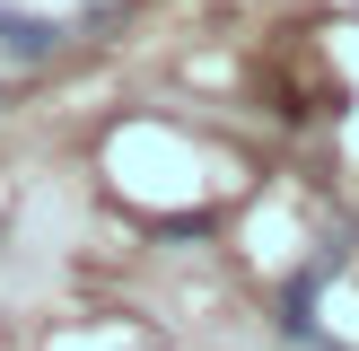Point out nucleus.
Listing matches in <instances>:
<instances>
[{"label":"nucleus","instance_id":"f257e3e1","mask_svg":"<svg viewBox=\"0 0 359 351\" xmlns=\"http://www.w3.org/2000/svg\"><path fill=\"white\" fill-rule=\"evenodd\" d=\"M53 44H62V27H53V18L0 9V53H9V62H53Z\"/></svg>","mask_w":359,"mask_h":351}]
</instances>
